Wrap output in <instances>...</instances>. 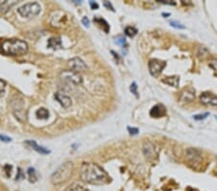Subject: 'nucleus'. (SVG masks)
Here are the masks:
<instances>
[{
    "instance_id": "1",
    "label": "nucleus",
    "mask_w": 217,
    "mask_h": 191,
    "mask_svg": "<svg viewBox=\"0 0 217 191\" xmlns=\"http://www.w3.org/2000/svg\"><path fill=\"white\" fill-rule=\"evenodd\" d=\"M80 178L90 184L102 185L109 181L108 174L100 165L93 162H84L80 168Z\"/></svg>"
},
{
    "instance_id": "2",
    "label": "nucleus",
    "mask_w": 217,
    "mask_h": 191,
    "mask_svg": "<svg viewBox=\"0 0 217 191\" xmlns=\"http://www.w3.org/2000/svg\"><path fill=\"white\" fill-rule=\"evenodd\" d=\"M1 49L7 55H23L28 51V44L26 42L19 39L4 40L1 43Z\"/></svg>"
},
{
    "instance_id": "3",
    "label": "nucleus",
    "mask_w": 217,
    "mask_h": 191,
    "mask_svg": "<svg viewBox=\"0 0 217 191\" xmlns=\"http://www.w3.org/2000/svg\"><path fill=\"white\" fill-rule=\"evenodd\" d=\"M73 172V164L72 161H67L60 165L56 171L51 175L50 181L53 184L58 185L67 181Z\"/></svg>"
},
{
    "instance_id": "4",
    "label": "nucleus",
    "mask_w": 217,
    "mask_h": 191,
    "mask_svg": "<svg viewBox=\"0 0 217 191\" xmlns=\"http://www.w3.org/2000/svg\"><path fill=\"white\" fill-rule=\"evenodd\" d=\"M40 12H41V5L38 2L26 3L18 9V13L22 18H27L39 15Z\"/></svg>"
},
{
    "instance_id": "5",
    "label": "nucleus",
    "mask_w": 217,
    "mask_h": 191,
    "mask_svg": "<svg viewBox=\"0 0 217 191\" xmlns=\"http://www.w3.org/2000/svg\"><path fill=\"white\" fill-rule=\"evenodd\" d=\"M185 158L193 168H198L203 162L202 152L196 148H188L185 151Z\"/></svg>"
},
{
    "instance_id": "6",
    "label": "nucleus",
    "mask_w": 217,
    "mask_h": 191,
    "mask_svg": "<svg viewBox=\"0 0 217 191\" xmlns=\"http://www.w3.org/2000/svg\"><path fill=\"white\" fill-rule=\"evenodd\" d=\"M61 76L63 77V79L67 80L72 84L79 85L82 83V76H81L79 72L75 71H64L61 72Z\"/></svg>"
},
{
    "instance_id": "7",
    "label": "nucleus",
    "mask_w": 217,
    "mask_h": 191,
    "mask_svg": "<svg viewBox=\"0 0 217 191\" xmlns=\"http://www.w3.org/2000/svg\"><path fill=\"white\" fill-rule=\"evenodd\" d=\"M165 67V62L158 59H151L149 62V71L153 76H158Z\"/></svg>"
},
{
    "instance_id": "8",
    "label": "nucleus",
    "mask_w": 217,
    "mask_h": 191,
    "mask_svg": "<svg viewBox=\"0 0 217 191\" xmlns=\"http://www.w3.org/2000/svg\"><path fill=\"white\" fill-rule=\"evenodd\" d=\"M69 66L71 67L72 71H75V72H83L87 69V66H86L85 62L80 57L72 58L69 61Z\"/></svg>"
},
{
    "instance_id": "9",
    "label": "nucleus",
    "mask_w": 217,
    "mask_h": 191,
    "mask_svg": "<svg viewBox=\"0 0 217 191\" xmlns=\"http://www.w3.org/2000/svg\"><path fill=\"white\" fill-rule=\"evenodd\" d=\"M143 153H144V156L147 158H149V159H153V158H154L157 154L155 145L150 141L145 142L144 145H143Z\"/></svg>"
},
{
    "instance_id": "10",
    "label": "nucleus",
    "mask_w": 217,
    "mask_h": 191,
    "mask_svg": "<svg viewBox=\"0 0 217 191\" xmlns=\"http://www.w3.org/2000/svg\"><path fill=\"white\" fill-rule=\"evenodd\" d=\"M201 103L204 105H210V106H217V96L211 93L204 92L200 96Z\"/></svg>"
},
{
    "instance_id": "11",
    "label": "nucleus",
    "mask_w": 217,
    "mask_h": 191,
    "mask_svg": "<svg viewBox=\"0 0 217 191\" xmlns=\"http://www.w3.org/2000/svg\"><path fill=\"white\" fill-rule=\"evenodd\" d=\"M54 97L64 108H69L72 105L71 97H69V96H67L66 94H64V93H61V92L56 93Z\"/></svg>"
},
{
    "instance_id": "12",
    "label": "nucleus",
    "mask_w": 217,
    "mask_h": 191,
    "mask_svg": "<svg viewBox=\"0 0 217 191\" xmlns=\"http://www.w3.org/2000/svg\"><path fill=\"white\" fill-rule=\"evenodd\" d=\"M195 99V90L192 88H186L182 92L179 100L182 103H191Z\"/></svg>"
},
{
    "instance_id": "13",
    "label": "nucleus",
    "mask_w": 217,
    "mask_h": 191,
    "mask_svg": "<svg viewBox=\"0 0 217 191\" xmlns=\"http://www.w3.org/2000/svg\"><path fill=\"white\" fill-rule=\"evenodd\" d=\"M166 114V109L165 106L162 104H156L151 109L150 115L153 118H160L163 117Z\"/></svg>"
},
{
    "instance_id": "14",
    "label": "nucleus",
    "mask_w": 217,
    "mask_h": 191,
    "mask_svg": "<svg viewBox=\"0 0 217 191\" xmlns=\"http://www.w3.org/2000/svg\"><path fill=\"white\" fill-rule=\"evenodd\" d=\"M25 144L29 145L30 147H31L32 149H33V150H35L36 152H38V153H42V154H47V153H50L49 150H46V148L42 147V146H39L38 144L36 143L35 141L27 140V141H25Z\"/></svg>"
},
{
    "instance_id": "15",
    "label": "nucleus",
    "mask_w": 217,
    "mask_h": 191,
    "mask_svg": "<svg viewBox=\"0 0 217 191\" xmlns=\"http://www.w3.org/2000/svg\"><path fill=\"white\" fill-rule=\"evenodd\" d=\"M47 46L50 48H53V49H57V48L62 47V42H61L59 37H52L48 40Z\"/></svg>"
},
{
    "instance_id": "16",
    "label": "nucleus",
    "mask_w": 217,
    "mask_h": 191,
    "mask_svg": "<svg viewBox=\"0 0 217 191\" xmlns=\"http://www.w3.org/2000/svg\"><path fill=\"white\" fill-rule=\"evenodd\" d=\"M64 191H86V189L82 184H78V182H72Z\"/></svg>"
},
{
    "instance_id": "17",
    "label": "nucleus",
    "mask_w": 217,
    "mask_h": 191,
    "mask_svg": "<svg viewBox=\"0 0 217 191\" xmlns=\"http://www.w3.org/2000/svg\"><path fill=\"white\" fill-rule=\"evenodd\" d=\"M210 54V50L206 46H198L196 49V55L199 58H204Z\"/></svg>"
},
{
    "instance_id": "18",
    "label": "nucleus",
    "mask_w": 217,
    "mask_h": 191,
    "mask_svg": "<svg viewBox=\"0 0 217 191\" xmlns=\"http://www.w3.org/2000/svg\"><path fill=\"white\" fill-rule=\"evenodd\" d=\"M36 116L38 117L39 119L46 120V119H47V118H48V116H49V112H48L47 109L42 107V108H40V109H38V110H37Z\"/></svg>"
},
{
    "instance_id": "19",
    "label": "nucleus",
    "mask_w": 217,
    "mask_h": 191,
    "mask_svg": "<svg viewBox=\"0 0 217 191\" xmlns=\"http://www.w3.org/2000/svg\"><path fill=\"white\" fill-rule=\"evenodd\" d=\"M163 82L167 83L168 85H172V86L177 87L179 84V77L177 76H173V77H166V78L163 80Z\"/></svg>"
},
{
    "instance_id": "20",
    "label": "nucleus",
    "mask_w": 217,
    "mask_h": 191,
    "mask_svg": "<svg viewBox=\"0 0 217 191\" xmlns=\"http://www.w3.org/2000/svg\"><path fill=\"white\" fill-rule=\"evenodd\" d=\"M28 176H29V181L31 182H36L38 181V176H37V173L35 171V169L33 167H29L28 168Z\"/></svg>"
},
{
    "instance_id": "21",
    "label": "nucleus",
    "mask_w": 217,
    "mask_h": 191,
    "mask_svg": "<svg viewBox=\"0 0 217 191\" xmlns=\"http://www.w3.org/2000/svg\"><path fill=\"white\" fill-rule=\"evenodd\" d=\"M96 22H97V23H100V25L101 26V23H102V29L104 30V32L105 33H108L109 32V29H110V27H109V24L105 21V20L103 19V18H96L95 19Z\"/></svg>"
},
{
    "instance_id": "22",
    "label": "nucleus",
    "mask_w": 217,
    "mask_h": 191,
    "mask_svg": "<svg viewBox=\"0 0 217 191\" xmlns=\"http://www.w3.org/2000/svg\"><path fill=\"white\" fill-rule=\"evenodd\" d=\"M125 34L126 36H128V37L132 38L137 34V29L132 26H128V27H125Z\"/></svg>"
},
{
    "instance_id": "23",
    "label": "nucleus",
    "mask_w": 217,
    "mask_h": 191,
    "mask_svg": "<svg viewBox=\"0 0 217 191\" xmlns=\"http://www.w3.org/2000/svg\"><path fill=\"white\" fill-rule=\"evenodd\" d=\"M5 89H6V82L2 79H0V97H3L5 94Z\"/></svg>"
},
{
    "instance_id": "24",
    "label": "nucleus",
    "mask_w": 217,
    "mask_h": 191,
    "mask_svg": "<svg viewBox=\"0 0 217 191\" xmlns=\"http://www.w3.org/2000/svg\"><path fill=\"white\" fill-rule=\"evenodd\" d=\"M208 66L217 72V59L216 58L210 59V61H208Z\"/></svg>"
},
{
    "instance_id": "25",
    "label": "nucleus",
    "mask_w": 217,
    "mask_h": 191,
    "mask_svg": "<svg viewBox=\"0 0 217 191\" xmlns=\"http://www.w3.org/2000/svg\"><path fill=\"white\" fill-rule=\"evenodd\" d=\"M170 25L173 26L174 28H177V29H184V28H185L182 23H179L178 21H175V20H172V21L170 22Z\"/></svg>"
},
{
    "instance_id": "26",
    "label": "nucleus",
    "mask_w": 217,
    "mask_h": 191,
    "mask_svg": "<svg viewBox=\"0 0 217 191\" xmlns=\"http://www.w3.org/2000/svg\"><path fill=\"white\" fill-rule=\"evenodd\" d=\"M130 91L132 92V94H134L135 96H138V92H137V84L133 82L131 85H130Z\"/></svg>"
},
{
    "instance_id": "27",
    "label": "nucleus",
    "mask_w": 217,
    "mask_h": 191,
    "mask_svg": "<svg viewBox=\"0 0 217 191\" xmlns=\"http://www.w3.org/2000/svg\"><path fill=\"white\" fill-rule=\"evenodd\" d=\"M210 115L208 113H204V114H199V115H195L194 116V119L197 120V121H200V120H204L206 119V118Z\"/></svg>"
},
{
    "instance_id": "28",
    "label": "nucleus",
    "mask_w": 217,
    "mask_h": 191,
    "mask_svg": "<svg viewBox=\"0 0 217 191\" xmlns=\"http://www.w3.org/2000/svg\"><path fill=\"white\" fill-rule=\"evenodd\" d=\"M128 131L129 134H131V135H135V134H138V132H139L137 128H130V127H128Z\"/></svg>"
},
{
    "instance_id": "29",
    "label": "nucleus",
    "mask_w": 217,
    "mask_h": 191,
    "mask_svg": "<svg viewBox=\"0 0 217 191\" xmlns=\"http://www.w3.org/2000/svg\"><path fill=\"white\" fill-rule=\"evenodd\" d=\"M0 140L3 141V142H6V143H8V142H11L12 141V138L3 135V134H0Z\"/></svg>"
},
{
    "instance_id": "30",
    "label": "nucleus",
    "mask_w": 217,
    "mask_h": 191,
    "mask_svg": "<svg viewBox=\"0 0 217 191\" xmlns=\"http://www.w3.org/2000/svg\"><path fill=\"white\" fill-rule=\"evenodd\" d=\"M115 43H116L117 44H120V46H124V44H125V38H123V37H120L119 39H116Z\"/></svg>"
},
{
    "instance_id": "31",
    "label": "nucleus",
    "mask_w": 217,
    "mask_h": 191,
    "mask_svg": "<svg viewBox=\"0 0 217 191\" xmlns=\"http://www.w3.org/2000/svg\"><path fill=\"white\" fill-rule=\"evenodd\" d=\"M82 23H83V25L86 26V27H89L90 26V20L87 17H84L82 18Z\"/></svg>"
},
{
    "instance_id": "32",
    "label": "nucleus",
    "mask_w": 217,
    "mask_h": 191,
    "mask_svg": "<svg viewBox=\"0 0 217 191\" xmlns=\"http://www.w3.org/2000/svg\"><path fill=\"white\" fill-rule=\"evenodd\" d=\"M90 6H91V7H92V9H94V10L99 9V4H97V2L90 1Z\"/></svg>"
},
{
    "instance_id": "33",
    "label": "nucleus",
    "mask_w": 217,
    "mask_h": 191,
    "mask_svg": "<svg viewBox=\"0 0 217 191\" xmlns=\"http://www.w3.org/2000/svg\"><path fill=\"white\" fill-rule=\"evenodd\" d=\"M158 2H160V3H162V4H167V5H176V2L167 1V0H159Z\"/></svg>"
},
{
    "instance_id": "34",
    "label": "nucleus",
    "mask_w": 217,
    "mask_h": 191,
    "mask_svg": "<svg viewBox=\"0 0 217 191\" xmlns=\"http://www.w3.org/2000/svg\"><path fill=\"white\" fill-rule=\"evenodd\" d=\"M103 5H104L106 8H108V9H110L111 11H114L113 7H112V5H111V3H109L108 1H104V2H103Z\"/></svg>"
},
{
    "instance_id": "35",
    "label": "nucleus",
    "mask_w": 217,
    "mask_h": 191,
    "mask_svg": "<svg viewBox=\"0 0 217 191\" xmlns=\"http://www.w3.org/2000/svg\"><path fill=\"white\" fill-rule=\"evenodd\" d=\"M20 178H24V175H22V172H21V169L20 168H18V175L17 177H16V180L17 181H18V180H20Z\"/></svg>"
}]
</instances>
